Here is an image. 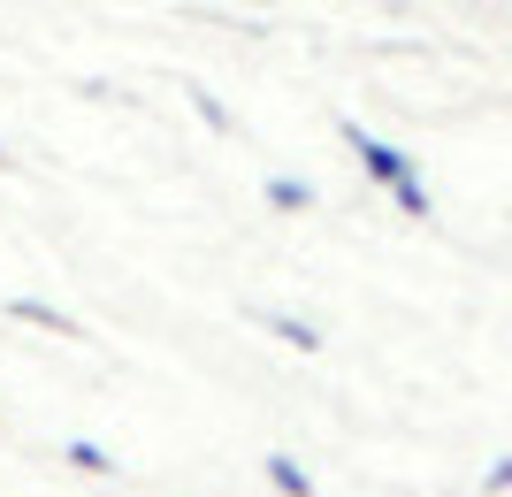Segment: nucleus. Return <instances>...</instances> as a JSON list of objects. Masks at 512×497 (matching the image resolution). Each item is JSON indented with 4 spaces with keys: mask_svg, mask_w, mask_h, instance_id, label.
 I'll return each mask as SVG.
<instances>
[{
    "mask_svg": "<svg viewBox=\"0 0 512 497\" xmlns=\"http://www.w3.org/2000/svg\"><path fill=\"white\" fill-rule=\"evenodd\" d=\"M69 459H77V467H92V475H107V467H115V459H107L100 444H69Z\"/></svg>",
    "mask_w": 512,
    "mask_h": 497,
    "instance_id": "7ed1b4c3",
    "label": "nucleus"
},
{
    "mask_svg": "<svg viewBox=\"0 0 512 497\" xmlns=\"http://www.w3.org/2000/svg\"><path fill=\"white\" fill-rule=\"evenodd\" d=\"M8 314H16V322H31V329H62V337H77V322H69V314H54V306H39V299H8Z\"/></svg>",
    "mask_w": 512,
    "mask_h": 497,
    "instance_id": "f257e3e1",
    "label": "nucleus"
},
{
    "mask_svg": "<svg viewBox=\"0 0 512 497\" xmlns=\"http://www.w3.org/2000/svg\"><path fill=\"white\" fill-rule=\"evenodd\" d=\"M268 475H276V490H291V497H314V482L291 467V459H268Z\"/></svg>",
    "mask_w": 512,
    "mask_h": 497,
    "instance_id": "f03ea898",
    "label": "nucleus"
}]
</instances>
